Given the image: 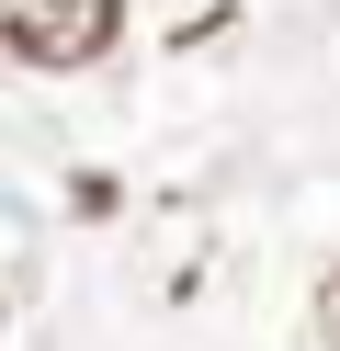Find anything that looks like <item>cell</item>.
Returning a JSON list of instances; mask_svg holds the SVG:
<instances>
[{"label": "cell", "mask_w": 340, "mask_h": 351, "mask_svg": "<svg viewBox=\"0 0 340 351\" xmlns=\"http://www.w3.org/2000/svg\"><path fill=\"white\" fill-rule=\"evenodd\" d=\"M125 34V0H0V46L23 69H91Z\"/></svg>", "instance_id": "6da1fadb"}, {"label": "cell", "mask_w": 340, "mask_h": 351, "mask_svg": "<svg viewBox=\"0 0 340 351\" xmlns=\"http://www.w3.org/2000/svg\"><path fill=\"white\" fill-rule=\"evenodd\" d=\"M317 340H329V351H340V272H329V283H317Z\"/></svg>", "instance_id": "7a4b0ae2"}]
</instances>
